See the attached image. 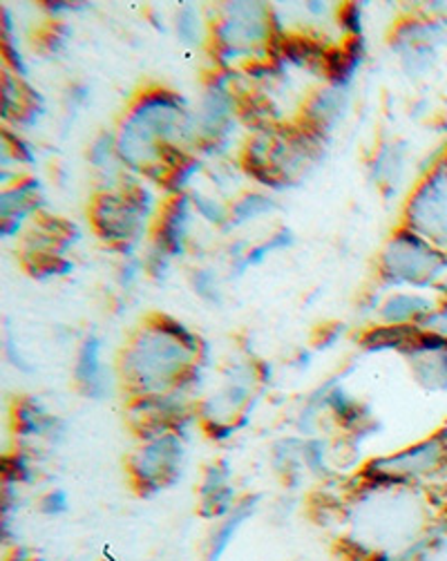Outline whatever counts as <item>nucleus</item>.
Wrapping results in <instances>:
<instances>
[{"label": "nucleus", "mask_w": 447, "mask_h": 561, "mask_svg": "<svg viewBox=\"0 0 447 561\" xmlns=\"http://www.w3.org/2000/svg\"><path fill=\"white\" fill-rule=\"evenodd\" d=\"M177 36L184 41V45H202L206 36V25L202 19L199 8L195 5H184L177 12Z\"/></svg>", "instance_id": "obj_23"}, {"label": "nucleus", "mask_w": 447, "mask_h": 561, "mask_svg": "<svg viewBox=\"0 0 447 561\" xmlns=\"http://www.w3.org/2000/svg\"><path fill=\"white\" fill-rule=\"evenodd\" d=\"M438 298L416 291H397L378 307L380 324L387 327H421L423 320L436 309Z\"/></svg>", "instance_id": "obj_14"}, {"label": "nucleus", "mask_w": 447, "mask_h": 561, "mask_svg": "<svg viewBox=\"0 0 447 561\" xmlns=\"http://www.w3.org/2000/svg\"><path fill=\"white\" fill-rule=\"evenodd\" d=\"M403 227L447 253V150L410 195Z\"/></svg>", "instance_id": "obj_7"}, {"label": "nucleus", "mask_w": 447, "mask_h": 561, "mask_svg": "<svg viewBox=\"0 0 447 561\" xmlns=\"http://www.w3.org/2000/svg\"><path fill=\"white\" fill-rule=\"evenodd\" d=\"M41 202H43V193H41L38 182H34V180H27V182H21V184L8 188L3 193V202H0V215H3V233L5 236L14 233L27 215L38 210Z\"/></svg>", "instance_id": "obj_18"}, {"label": "nucleus", "mask_w": 447, "mask_h": 561, "mask_svg": "<svg viewBox=\"0 0 447 561\" xmlns=\"http://www.w3.org/2000/svg\"><path fill=\"white\" fill-rule=\"evenodd\" d=\"M414 561H447V528L438 530L434 526L432 533L421 543Z\"/></svg>", "instance_id": "obj_24"}, {"label": "nucleus", "mask_w": 447, "mask_h": 561, "mask_svg": "<svg viewBox=\"0 0 447 561\" xmlns=\"http://www.w3.org/2000/svg\"><path fill=\"white\" fill-rule=\"evenodd\" d=\"M347 105H349L347 88L329 83L324 90L313 94V99L307 103L305 128L322 137L343 119Z\"/></svg>", "instance_id": "obj_16"}, {"label": "nucleus", "mask_w": 447, "mask_h": 561, "mask_svg": "<svg viewBox=\"0 0 447 561\" xmlns=\"http://www.w3.org/2000/svg\"><path fill=\"white\" fill-rule=\"evenodd\" d=\"M255 513V499H242L238 506L219 519L221 524L215 528L213 539H210V552H208V561H217L224 552H227L229 543L236 539V535L240 533L242 524Z\"/></svg>", "instance_id": "obj_20"}, {"label": "nucleus", "mask_w": 447, "mask_h": 561, "mask_svg": "<svg viewBox=\"0 0 447 561\" xmlns=\"http://www.w3.org/2000/svg\"><path fill=\"white\" fill-rule=\"evenodd\" d=\"M103 561H119V559H115L112 554H105V559Z\"/></svg>", "instance_id": "obj_32"}, {"label": "nucleus", "mask_w": 447, "mask_h": 561, "mask_svg": "<svg viewBox=\"0 0 447 561\" xmlns=\"http://www.w3.org/2000/svg\"><path fill=\"white\" fill-rule=\"evenodd\" d=\"M339 21L343 23V30H347L354 38H358V34H360V8L358 5L341 8Z\"/></svg>", "instance_id": "obj_30"}, {"label": "nucleus", "mask_w": 447, "mask_h": 561, "mask_svg": "<svg viewBox=\"0 0 447 561\" xmlns=\"http://www.w3.org/2000/svg\"><path fill=\"white\" fill-rule=\"evenodd\" d=\"M186 459L180 432H159L141 436V445L130 457V477L141 492H159L175 483Z\"/></svg>", "instance_id": "obj_8"}, {"label": "nucleus", "mask_w": 447, "mask_h": 561, "mask_svg": "<svg viewBox=\"0 0 447 561\" xmlns=\"http://www.w3.org/2000/svg\"><path fill=\"white\" fill-rule=\"evenodd\" d=\"M16 434L25 440H54L61 434V423L38 399H23L14 414Z\"/></svg>", "instance_id": "obj_17"}, {"label": "nucleus", "mask_w": 447, "mask_h": 561, "mask_svg": "<svg viewBox=\"0 0 447 561\" xmlns=\"http://www.w3.org/2000/svg\"><path fill=\"white\" fill-rule=\"evenodd\" d=\"M88 159L94 165V171L101 175L103 180V191L105 188H117L124 184V171L126 165L119 157V148H117V135L103 133L99 135L90 150H88Z\"/></svg>", "instance_id": "obj_19"}, {"label": "nucleus", "mask_w": 447, "mask_h": 561, "mask_svg": "<svg viewBox=\"0 0 447 561\" xmlns=\"http://www.w3.org/2000/svg\"><path fill=\"white\" fill-rule=\"evenodd\" d=\"M378 271L389 287L438 289L447 275V253L403 227L385 244Z\"/></svg>", "instance_id": "obj_3"}, {"label": "nucleus", "mask_w": 447, "mask_h": 561, "mask_svg": "<svg viewBox=\"0 0 447 561\" xmlns=\"http://www.w3.org/2000/svg\"><path fill=\"white\" fill-rule=\"evenodd\" d=\"M236 490L231 485V470L227 463H215L206 470L199 488L202 513L210 519H224L236 506Z\"/></svg>", "instance_id": "obj_15"}, {"label": "nucleus", "mask_w": 447, "mask_h": 561, "mask_svg": "<svg viewBox=\"0 0 447 561\" xmlns=\"http://www.w3.org/2000/svg\"><path fill=\"white\" fill-rule=\"evenodd\" d=\"M403 171H405V150L399 144H389L378 150L371 165V173H374V182H378L380 188L394 191L401 182Z\"/></svg>", "instance_id": "obj_21"}, {"label": "nucleus", "mask_w": 447, "mask_h": 561, "mask_svg": "<svg viewBox=\"0 0 447 561\" xmlns=\"http://www.w3.org/2000/svg\"><path fill=\"white\" fill-rule=\"evenodd\" d=\"M367 481L419 485L423 481L447 477V432L419 440L405 450L374 459L365 470Z\"/></svg>", "instance_id": "obj_6"}, {"label": "nucleus", "mask_w": 447, "mask_h": 561, "mask_svg": "<svg viewBox=\"0 0 447 561\" xmlns=\"http://www.w3.org/2000/svg\"><path fill=\"white\" fill-rule=\"evenodd\" d=\"M271 210H273V202L266 195L249 193L231 206V224L242 227V224H249L262 215H268Z\"/></svg>", "instance_id": "obj_22"}, {"label": "nucleus", "mask_w": 447, "mask_h": 561, "mask_svg": "<svg viewBox=\"0 0 447 561\" xmlns=\"http://www.w3.org/2000/svg\"><path fill=\"white\" fill-rule=\"evenodd\" d=\"M289 242H291V240H289V231H279L275 238H271V240L262 242L260 247H255V249L247 251V253L242 255V268H244V266H251V264H255V262H262L268 253H273V251H277V249H283V247H287Z\"/></svg>", "instance_id": "obj_27"}, {"label": "nucleus", "mask_w": 447, "mask_h": 561, "mask_svg": "<svg viewBox=\"0 0 447 561\" xmlns=\"http://www.w3.org/2000/svg\"><path fill=\"white\" fill-rule=\"evenodd\" d=\"M182 141L193 139V115L184 101L165 90L144 92L130 107L117 133L119 157L128 171L168 178L186 157Z\"/></svg>", "instance_id": "obj_1"}, {"label": "nucleus", "mask_w": 447, "mask_h": 561, "mask_svg": "<svg viewBox=\"0 0 447 561\" xmlns=\"http://www.w3.org/2000/svg\"><path fill=\"white\" fill-rule=\"evenodd\" d=\"M215 51L224 64L251 61L273 43V16L262 3H231L213 25Z\"/></svg>", "instance_id": "obj_4"}, {"label": "nucleus", "mask_w": 447, "mask_h": 561, "mask_svg": "<svg viewBox=\"0 0 447 561\" xmlns=\"http://www.w3.org/2000/svg\"><path fill=\"white\" fill-rule=\"evenodd\" d=\"M436 291H438V298H440V300H445V302H447V275H445V277H443V283H440V285H438V289H436Z\"/></svg>", "instance_id": "obj_31"}, {"label": "nucleus", "mask_w": 447, "mask_h": 561, "mask_svg": "<svg viewBox=\"0 0 447 561\" xmlns=\"http://www.w3.org/2000/svg\"><path fill=\"white\" fill-rule=\"evenodd\" d=\"M412 378L427 391H447V341L419 329L416 341L405 352Z\"/></svg>", "instance_id": "obj_12"}, {"label": "nucleus", "mask_w": 447, "mask_h": 561, "mask_svg": "<svg viewBox=\"0 0 447 561\" xmlns=\"http://www.w3.org/2000/svg\"><path fill=\"white\" fill-rule=\"evenodd\" d=\"M68 508H70V496L64 490H49L41 499V511L49 517H59V515L68 513Z\"/></svg>", "instance_id": "obj_29"}, {"label": "nucleus", "mask_w": 447, "mask_h": 561, "mask_svg": "<svg viewBox=\"0 0 447 561\" xmlns=\"http://www.w3.org/2000/svg\"><path fill=\"white\" fill-rule=\"evenodd\" d=\"M447 21L440 19H412L399 25L397 36L391 38V49L399 54L401 64L410 75L427 72L445 41Z\"/></svg>", "instance_id": "obj_9"}, {"label": "nucleus", "mask_w": 447, "mask_h": 561, "mask_svg": "<svg viewBox=\"0 0 447 561\" xmlns=\"http://www.w3.org/2000/svg\"><path fill=\"white\" fill-rule=\"evenodd\" d=\"M103 343L96 339V335H88L83 345L79 347L77 354V365H74V378L79 389L90 399H105L110 394V371L101 360Z\"/></svg>", "instance_id": "obj_13"}, {"label": "nucleus", "mask_w": 447, "mask_h": 561, "mask_svg": "<svg viewBox=\"0 0 447 561\" xmlns=\"http://www.w3.org/2000/svg\"><path fill=\"white\" fill-rule=\"evenodd\" d=\"M236 117V92L227 75L213 77L204 90L199 110L193 115V139L217 146L227 139Z\"/></svg>", "instance_id": "obj_10"}, {"label": "nucleus", "mask_w": 447, "mask_h": 561, "mask_svg": "<svg viewBox=\"0 0 447 561\" xmlns=\"http://www.w3.org/2000/svg\"><path fill=\"white\" fill-rule=\"evenodd\" d=\"M419 329L427 335H434V339L447 341V302L438 298L436 309L423 320V324Z\"/></svg>", "instance_id": "obj_28"}, {"label": "nucleus", "mask_w": 447, "mask_h": 561, "mask_svg": "<svg viewBox=\"0 0 447 561\" xmlns=\"http://www.w3.org/2000/svg\"><path fill=\"white\" fill-rule=\"evenodd\" d=\"M193 289L199 298L208 300V302H217L219 300V277L213 268H197L193 273Z\"/></svg>", "instance_id": "obj_26"}, {"label": "nucleus", "mask_w": 447, "mask_h": 561, "mask_svg": "<svg viewBox=\"0 0 447 561\" xmlns=\"http://www.w3.org/2000/svg\"><path fill=\"white\" fill-rule=\"evenodd\" d=\"M193 197L182 193L168 202L159 215L157 221V236H154V249L148 257V266L154 262L159 264V271L163 273L177 255L184 253L191 236V219H193Z\"/></svg>", "instance_id": "obj_11"}, {"label": "nucleus", "mask_w": 447, "mask_h": 561, "mask_svg": "<svg viewBox=\"0 0 447 561\" xmlns=\"http://www.w3.org/2000/svg\"><path fill=\"white\" fill-rule=\"evenodd\" d=\"M193 197V206H195V213L199 217H204L208 224H224V221H231V208L224 206L221 202H217L215 197H208V195H191Z\"/></svg>", "instance_id": "obj_25"}, {"label": "nucleus", "mask_w": 447, "mask_h": 561, "mask_svg": "<svg viewBox=\"0 0 447 561\" xmlns=\"http://www.w3.org/2000/svg\"><path fill=\"white\" fill-rule=\"evenodd\" d=\"M152 210V197L137 184L105 188L92 204V221L103 242L128 249L135 244Z\"/></svg>", "instance_id": "obj_5"}, {"label": "nucleus", "mask_w": 447, "mask_h": 561, "mask_svg": "<svg viewBox=\"0 0 447 561\" xmlns=\"http://www.w3.org/2000/svg\"><path fill=\"white\" fill-rule=\"evenodd\" d=\"M199 352V339L182 322L157 318L141 327L124 350L122 380L133 399L165 394L197 378Z\"/></svg>", "instance_id": "obj_2"}]
</instances>
